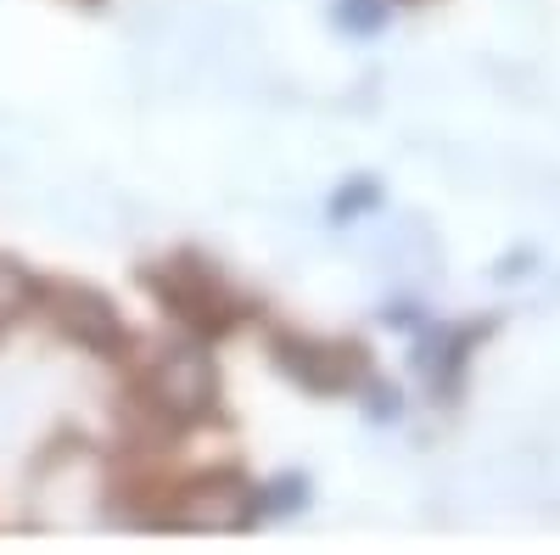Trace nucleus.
<instances>
[{
    "label": "nucleus",
    "mask_w": 560,
    "mask_h": 555,
    "mask_svg": "<svg viewBox=\"0 0 560 555\" xmlns=\"http://www.w3.org/2000/svg\"><path fill=\"white\" fill-rule=\"evenodd\" d=\"M147 388H152V404H158L163 415H174V421H202L208 409H219V370H213V359L197 354V348L163 354Z\"/></svg>",
    "instance_id": "nucleus-1"
},
{
    "label": "nucleus",
    "mask_w": 560,
    "mask_h": 555,
    "mask_svg": "<svg viewBox=\"0 0 560 555\" xmlns=\"http://www.w3.org/2000/svg\"><path fill=\"white\" fill-rule=\"evenodd\" d=\"M51 314H57V326L68 337H79L84 348H102V354H118L124 348V326H118V314L102 292H90V287H57L51 292Z\"/></svg>",
    "instance_id": "nucleus-2"
},
{
    "label": "nucleus",
    "mask_w": 560,
    "mask_h": 555,
    "mask_svg": "<svg viewBox=\"0 0 560 555\" xmlns=\"http://www.w3.org/2000/svg\"><path fill=\"white\" fill-rule=\"evenodd\" d=\"M275 359L292 370L298 382H308V388H325V393H342L359 370H364V359L353 354V348H325V343H308V337H287V343H275Z\"/></svg>",
    "instance_id": "nucleus-3"
},
{
    "label": "nucleus",
    "mask_w": 560,
    "mask_h": 555,
    "mask_svg": "<svg viewBox=\"0 0 560 555\" xmlns=\"http://www.w3.org/2000/svg\"><path fill=\"white\" fill-rule=\"evenodd\" d=\"M242 505H247V488L236 477H208V483H197L191 494H185L179 522H191V528H236L247 517Z\"/></svg>",
    "instance_id": "nucleus-4"
},
{
    "label": "nucleus",
    "mask_w": 560,
    "mask_h": 555,
    "mask_svg": "<svg viewBox=\"0 0 560 555\" xmlns=\"http://www.w3.org/2000/svg\"><path fill=\"white\" fill-rule=\"evenodd\" d=\"M337 23L364 34V28H382L387 23V0H337Z\"/></svg>",
    "instance_id": "nucleus-5"
},
{
    "label": "nucleus",
    "mask_w": 560,
    "mask_h": 555,
    "mask_svg": "<svg viewBox=\"0 0 560 555\" xmlns=\"http://www.w3.org/2000/svg\"><path fill=\"white\" fill-rule=\"evenodd\" d=\"M28 292H34V287H28V275H23L18 264H0V314H12Z\"/></svg>",
    "instance_id": "nucleus-6"
}]
</instances>
